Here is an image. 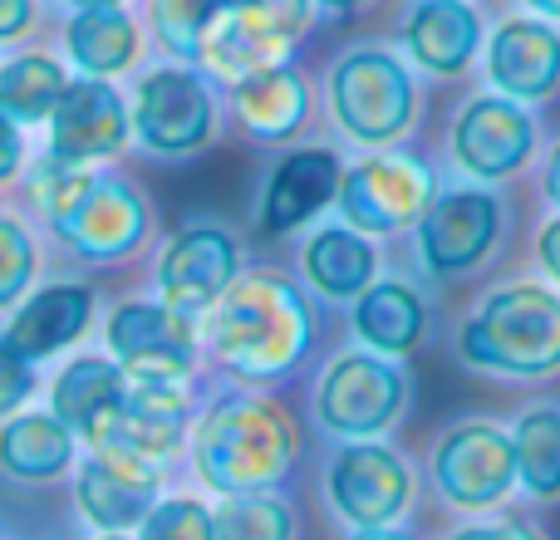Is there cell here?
Wrapping results in <instances>:
<instances>
[{
    "mask_svg": "<svg viewBox=\"0 0 560 540\" xmlns=\"http://www.w3.org/2000/svg\"><path fill=\"white\" fill-rule=\"evenodd\" d=\"M310 319L300 295L276 275L236 280L217 309V349L242 374H280L300 359Z\"/></svg>",
    "mask_w": 560,
    "mask_h": 540,
    "instance_id": "obj_1",
    "label": "cell"
},
{
    "mask_svg": "<svg viewBox=\"0 0 560 540\" xmlns=\"http://www.w3.org/2000/svg\"><path fill=\"white\" fill-rule=\"evenodd\" d=\"M295 457V433L266 403H226L197 433V462L207 482L242 496L256 486H271Z\"/></svg>",
    "mask_w": 560,
    "mask_h": 540,
    "instance_id": "obj_2",
    "label": "cell"
},
{
    "mask_svg": "<svg viewBox=\"0 0 560 540\" xmlns=\"http://www.w3.org/2000/svg\"><path fill=\"white\" fill-rule=\"evenodd\" d=\"M463 354L502 374H546L560 364V300L551 290L516 285L492 295L463 329Z\"/></svg>",
    "mask_w": 560,
    "mask_h": 540,
    "instance_id": "obj_3",
    "label": "cell"
},
{
    "mask_svg": "<svg viewBox=\"0 0 560 540\" xmlns=\"http://www.w3.org/2000/svg\"><path fill=\"white\" fill-rule=\"evenodd\" d=\"M300 25H305V0H226L207 25L202 49L222 74L252 79L285 59Z\"/></svg>",
    "mask_w": 560,
    "mask_h": 540,
    "instance_id": "obj_4",
    "label": "cell"
},
{
    "mask_svg": "<svg viewBox=\"0 0 560 540\" xmlns=\"http://www.w3.org/2000/svg\"><path fill=\"white\" fill-rule=\"evenodd\" d=\"M335 108L339 124L354 138L384 143L413 114V89H408V74L388 55H354L335 74Z\"/></svg>",
    "mask_w": 560,
    "mask_h": 540,
    "instance_id": "obj_5",
    "label": "cell"
},
{
    "mask_svg": "<svg viewBox=\"0 0 560 540\" xmlns=\"http://www.w3.org/2000/svg\"><path fill=\"white\" fill-rule=\"evenodd\" d=\"M516 482V447L487 423H467L438 447V486L457 506H492Z\"/></svg>",
    "mask_w": 560,
    "mask_h": 540,
    "instance_id": "obj_6",
    "label": "cell"
},
{
    "mask_svg": "<svg viewBox=\"0 0 560 540\" xmlns=\"http://www.w3.org/2000/svg\"><path fill=\"white\" fill-rule=\"evenodd\" d=\"M108 339L124 354L133 384H158L177 388L187 374V354H192V329L187 315H177L173 305H128L114 315Z\"/></svg>",
    "mask_w": 560,
    "mask_h": 540,
    "instance_id": "obj_7",
    "label": "cell"
},
{
    "mask_svg": "<svg viewBox=\"0 0 560 540\" xmlns=\"http://www.w3.org/2000/svg\"><path fill=\"white\" fill-rule=\"evenodd\" d=\"M433 177L413 157H374L345 177V212L364 232H398L428 212Z\"/></svg>",
    "mask_w": 560,
    "mask_h": 540,
    "instance_id": "obj_8",
    "label": "cell"
},
{
    "mask_svg": "<svg viewBox=\"0 0 560 540\" xmlns=\"http://www.w3.org/2000/svg\"><path fill=\"white\" fill-rule=\"evenodd\" d=\"M408 467L384 447H349L335 457L329 472V496H335L339 516L359 531H378L408 506Z\"/></svg>",
    "mask_w": 560,
    "mask_h": 540,
    "instance_id": "obj_9",
    "label": "cell"
},
{
    "mask_svg": "<svg viewBox=\"0 0 560 540\" xmlns=\"http://www.w3.org/2000/svg\"><path fill=\"white\" fill-rule=\"evenodd\" d=\"M398 403H404V378H398L384 359H369V354L339 359L325 374V388H319V413H325V423L349 437L378 433V427L398 413Z\"/></svg>",
    "mask_w": 560,
    "mask_h": 540,
    "instance_id": "obj_10",
    "label": "cell"
},
{
    "mask_svg": "<svg viewBox=\"0 0 560 540\" xmlns=\"http://www.w3.org/2000/svg\"><path fill=\"white\" fill-rule=\"evenodd\" d=\"M183 437V403H177V388H158V384H133L124 388V403L108 418L104 437L98 443L108 453L138 457V462H158L167 457Z\"/></svg>",
    "mask_w": 560,
    "mask_h": 540,
    "instance_id": "obj_11",
    "label": "cell"
},
{
    "mask_svg": "<svg viewBox=\"0 0 560 540\" xmlns=\"http://www.w3.org/2000/svg\"><path fill=\"white\" fill-rule=\"evenodd\" d=\"M497 236V202L482 192H447L423 212V251L433 270H467Z\"/></svg>",
    "mask_w": 560,
    "mask_h": 540,
    "instance_id": "obj_12",
    "label": "cell"
},
{
    "mask_svg": "<svg viewBox=\"0 0 560 540\" xmlns=\"http://www.w3.org/2000/svg\"><path fill=\"white\" fill-rule=\"evenodd\" d=\"M232 270L236 256L222 232H187L163 256V300L177 315H197L232 290Z\"/></svg>",
    "mask_w": 560,
    "mask_h": 540,
    "instance_id": "obj_13",
    "label": "cell"
},
{
    "mask_svg": "<svg viewBox=\"0 0 560 540\" xmlns=\"http://www.w3.org/2000/svg\"><path fill=\"white\" fill-rule=\"evenodd\" d=\"M207 124H212V104L192 74H153L138 94V128L163 153H183V148L202 143Z\"/></svg>",
    "mask_w": 560,
    "mask_h": 540,
    "instance_id": "obj_14",
    "label": "cell"
},
{
    "mask_svg": "<svg viewBox=\"0 0 560 540\" xmlns=\"http://www.w3.org/2000/svg\"><path fill=\"white\" fill-rule=\"evenodd\" d=\"M59 232L74 242V251L84 256H118L138 242L143 232V207L128 187L118 183H89L69 212L55 216Z\"/></svg>",
    "mask_w": 560,
    "mask_h": 540,
    "instance_id": "obj_15",
    "label": "cell"
},
{
    "mask_svg": "<svg viewBox=\"0 0 560 540\" xmlns=\"http://www.w3.org/2000/svg\"><path fill=\"white\" fill-rule=\"evenodd\" d=\"M532 153V118L516 104L502 98H482L463 114L457 124V157L482 177H502Z\"/></svg>",
    "mask_w": 560,
    "mask_h": 540,
    "instance_id": "obj_16",
    "label": "cell"
},
{
    "mask_svg": "<svg viewBox=\"0 0 560 540\" xmlns=\"http://www.w3.org/2000/svg\"><path fill=\"white\" fill-rule=\"evenodd\" d=\"M124 143V104L104 84H69L55 104V157L84 163Z\"/></svg>",
    "mask_w": 560,
    "mask_h": 540,
    "instance_id": "obj_17",
    "label": "cell"
},
{
    "mask_svg": "<svg viewBox=\"0 0 560 540\" xmlns=\"http://www.w3.org/2000/svg\"><path fill=\"white\" fill-rule=\"evenodd\" d=\"M153 492H158L153 462H138V457H124V453H104L79 477V502H84V512L94 516L98 526H108V531L133 526L138 516H148Z\"/></svg>",
    "mask_w": 560,
    "mask_h": 540,
    "instance_id": "obj_18",
    "label": "cell"
},
{
    "mask_svg": "<svg viewBox=\"0 0 560 540\" xmlns=\"http://www.w3.org/2000/svg\"><path fill=\"white\" fill-rule=\"evenodd\" d=\"M492 79L516 98H541L560 79V35L536 20H512L492 39Z\"/></svg>",
    "mask_w": 560,
    "mask_h": 540,
    "instance_id": "obj_19",
    "label": "cell"
},
{
    "mask_svg": "<svg viewBox=\"0 0 560 540\" xmlns=\"http://www.w3.org/2000/svg\"><path fill=\"white\" fill-rule=\"evenodd\" d=\"M118 403H124V378H118V368L104 364V359H79L74 368H65V378H59V388H55L59 423L79 437H94V443L104 437Z\"/></svg>",
    "mask_w": 560,
    "mask_h": 540,
    "instance_id": "obj_20",
    "label": "cell"
},
{
    "mask_svg": "<svg viewBox=\"0 0 560 540\" xmlns=\"http://www.w3.org/2000/svg\"><path fill=\"white\" fill-rule=\"evenodd\" d=\"M339 173L329 153H295L290 163H280L271 192H266V226L271 232H290L305 216H315L319 207L335 197Z\"/></svg>",
    "mask_w": 560,
    "mask_h": 540,
    "instance_id": "obj_21",
    "label": "cell"
},
{
    "mask_svg": "<svg viewBox=\"0 0 560 540\" xmlns=\"http://www.w3.org/2000/svg\"><path fill=\"white\" fill-rule=\"evenodd\" d=\"M89 319V295L74 285H59V290H39L25 309L15 315L10 325V349H20L25 359H45L55 349H65L69 339L84 329Z\"/></svg>",
    "mask_w": 560,
    "mask_h": 540,
    "instance_id": "obj_22",
    "label": "cell"
},
{
    "mask_svg": "<svg viewBox=\"0 0 560 540\" xmlns=\"http://www.w3.org/2000/svg\"><path fill=\"white\" fill-rule=\"evenodd\" d=\"M408 45L438 74H453V69L467 64V55L477 49V20L472 10H463L457 0H433L413 15L408 25Z\"/></svg>",
    "mask_w": 560,
    "mask_h": 540,
    "instance_id": "obj_23",
    "label": "cell"
},
{
    "mask_svg": "<svg viewBox=\"0 0 560 540\" xmlns=\"http://www.w3.org/2000/svg\"><path fill=\"white\" fill-rule=\"evenodd\" d=\"M236 114H242V124L252 133L285 138V133H295L300 114H305V89H300V79L290 69H280V64L261 69V74L236 84Z\"/></svg>",
    "mask_w": 560,
    "mask_h": 540,
    "instance_id": "obj_24",
    "label": "cell"
},
{
    "mask_svg": "<svg viewBox=\"0 0 560 540\" xmlns=\"http://www.w3.org/2000/svg\"><path fill=\"white\" fill-rule=\"evenodd\" d=\"M0 462L15 477L45 482V477L65 472L69 462V427L59 418H20L0 437Z\"/></svg>",
    "mask_w": 560,
    "mask_h": 540,
    "instance_id": "obj_25",
    "label": "cell"
},
{
    "mask_svg": "<svg viewBox=\"0 0 560 540\" xmlns=\"http://www.w3.org/2000/svg\"><path fill=\"white\" fill-rule=\"evenodd\" d=\"M423 329V305L404 285H374L359 300V334L384 354H404Z\"/></svg>",
    "mask_w": 560,
    "mask_h": 540,
    "instance_id": "obj_26",
    "label": "cell"
},
{
    "mask_svg": "<svg viewBox=\"0 0 560 540\" xmlns=\"http://www.w3.org/2000/svg\"><path fill=\"white\" fill-rule=\"evenodd\" d=\"M305 266L325 295H359L374 275V251L354 232H319L305 251Z\"/></svg>",
    "mask_w": 560,
    "mask_h": 540,
    "instance_id": "obj_27",
    "label": "cell"
},
{
    "mask_svg": "<svg viewBox=\"0 0 560 540\" xmlns=\"http://www.w3.org/2000/svg\"><path fill=\"white\" fill-rule=\"evenodd\" d=\"M69 49L84 69L94 74H114L133 59V25H128L124 10L114 5H98V10H84V15L69 25Z\"/></svg>",
    "mask_w": 560,
    "mask_h": 540,
    "instance_id": "obj_28",
    "label": "cell"
},
{
    "mask_svg": "<svg viewBox=\"0 0 560 540\" xmlns=\"http://www.w3.org/2000/svg\"><path fill=\"white\" fill-rule=\"evenodd\" d=\"M516 482L536 496H560V413H526L516 423Z\"/></svg>",
    "mask_w": 560,
    "mask_h": 540,
    "instance_id": "obj_29",
    "label": "cell"
},
{
    "mask_svg": "<svg viewBox=\"0 0 560 540\" xmlns=\"http://www.w3.org/2000/svg\"><path fill=\"white\" fill-rule=\"evenodd\" d=\"M65 74L49 59H15L10 69H0V108L10 118H39L65 98Z\"/></svg>",
    "mask_w": 560,
    "mask_h": 540,
    "instance_id": "obj_30",
    "label": "cell"
},
{
    "mask_svg": "<svg viewBox=\"0 0 560 540\" xmlns=\"http://www.w3.org/2000/svg\"><path fill=\"white\" fill-rule=\"evenodd\" d=\"M212 521H217V540H290V512L271 496L242 492Z\"/></svg>",
    "mask_w": 560,
    "mask_h": 540,
    "instance_id": "obj_31",
    "label": "cell"
},
{
    "mask_svg": "<svg viewBox=\"0 0 560 540\" xmlns=\"http://www.w3.org/2000/svg\"><path fill=\"white\" fill-rule=\"evenodd\" d=\"M222 5L226 0H153V20L163 45L177 49V55H197L207 39V25L217 20Z\"/></svg>",
    "mask_w": 560,
    "mask_h": 540,
    "instance_id": "obj_32",
    "label": "cell"
},
{
    "mask_svg": "<svg viewBox=\"0 0 560 540\" xmlns=\"http://www.w3.org/2000/svg\"><path fill=\"white\" fill-rule=\"evenodd\" d=\"M143 540H217V521L197 502H167L143 521Z\"/></svg>",
    "mask_w": 560,
    "mask_h": 540,
    "instance_id": "obj_33",
    "label": "cell"
},
{
    "mask_svg": "<svg viewBox=\"0 0 560 540\" xmlns=\"http://www.w3.org/2000/svg\"><path fill=\"white\" fill-rule=\"evenodd\" d=\"M94 183V177L84 173L79 163H69V157H49L45 167L35 173V197L45 202V212H69V207L84 197V187Z\"/></svg>",
    "mask_w": 560,
    "mask_h": 540,
    "instance_id": "obj_34",
    "label": "cell"
},
{
    "mask_svg": "<svg viewBox=\"0 0 560 540\" xmlns=\"http://www.w3.org/2000/svg\"><path fill=\"white\" fill-rule=\"evenodd\" d=\"M30 266H35V256H30V236L20 232L15 222L0 216V305H5L10 295H20V285L30 280Z\"/></svg>",
    "mask_w": 560,
    "mask_h": 540,
    "instance_id": "obj_35",
    "label": "cell"
},
{
    "mask_svg": "<svg viewBox=\"0 0 560 540\" xmlns=\"http://www.w3.org/2000/svg\"><path fill=\"white\" fill-rule=\"evenodd\" d=\"M30 384H35V374H30V359L20 354V349L0 344V413H10V408H15L20 398L30 394Z\"/></svg>",
    "mask_w": 560,
    "mask_h": 540,
    "instance_id": "obj_36",
    "label": "cell"
},
{
    "mask_svg": "<svg viewBox=\"0 0 560 540\" xmlns=\"http://www.w3.org/2000/svg\"><path fill=\"white\" fill-rule=\"evenodd\" d=\"M453 540H546V536L526 521H492V526H467Z\"/></svg>",
    "mask_w": 560,
    "mask_h": 540,
    "instance_id": "obj_37",
    "label": "cell"
},
{
    "mask_svg": "<svg viewBox=\"0 0 560 540\" xmlns=\"http://www.w3.org/2000/svg\"><path fill=\"white\" fill-rule=\"evenodd\" d=\"M15 163H20V138H15V124H10V118L0 114V177H5Z\"/></svg>",
    "mask_w": 560,
    "mask_h": 540,
    "instance_id": "obj_38",
    "label": "cell"
},
{
    "mask_svg": "<svg viewBox=\"0 0 560 540\" xmlns=\"http://www.w3.org/2000/svg\"><path fill=\"white\" fill-rule=\"evenodd\" d=\"M30 20V0H0V35H15Z\"/></svg>",
    "mask_w": 560,
    "mask_h": 540,
    "instance_id": "obj_39",
    "label": "cell"
},
{
    "mask_svg": "<svg viewBox=\"0 0 560 540\" xmlns=\"http://www.w3.org/2000/svg\"><path fill=\"white\" fill-rule=\"evenodd\" d=\"M541 261H546V270L560 280V222L556 226H546V236H541Z\"/></svg>",
    "mask_w": 560,
    "mask_h": 540,
    "instance_id": "obj_40",
    "label": "cell"
},
{
    "mask_svg": "<svg viewBox=\"0 0 560 540\" xmlns=\"http://www.w3.org/2000/svg\"><path fill=\"white\" fill-rule=\"evenodd\" d=\"M354 540H413V536H404V531H388V526H378V531H359Z\"/></svg>",
    "mask_w": 560,
    "mask_h": 540,
    "instance_id": "obj_41",
    "label": "cell"
},
{
    "mask_svg": "<svg viewBox=\"0 0 560 540\" xmlns=\"http://www.w3.org/2000/svg\"><path fill=\"white\" fill-rule=\"evenodd\" d=\"M546 187H551V197L560 202V148H556V157H551V173H546Z\"/></svg>",
    "mask_w": 560,
    "mask_h": 540,
    "instance_id": "obj_42",
    "label": "cell"
},
{
    "mask_svg": "<svg viewBox=\"0 0 560 540\" xmlns=\"http://www.w3.org/2000/svg\"><path fill=\"white\" fill-rule=\"evenodd\" d=\"M536 10H546V15H560V0H532Z\"/></svg>",
    "mask_w": 560,
    "mask_h": 540,
    "instance_id": "obj_43",
    "label": "cell"
},
{
    "mask_svg": "<svg viewBox=\"0 0 560 540\" xmlns=\"http://www.w3.org/2000/svg\"><path fill=\"white\" fill-rule=\"evenodd\" d=\"M74 5H84V10H98V5H118V0H74Z\"/></svg>",
    "mask_w": 560,
    "mask_h": 540,
    "instance_id": "obj_44",
    "label": "cell"
},
{
    "mask_svg": "<svg viewBox=\"0 0 560 540\" xmlns=\"http://www.w3.org/2000/svg\"><path fill=\"white\" fill-rule=\"evenodd\" d=\"M325 5H354V0H325Z\"/></svg>",
    "mask_w": 560,
    "mask_h": 540,
    "instance_id": "obj_45",
    "label": "cell"
}]
</instances>
